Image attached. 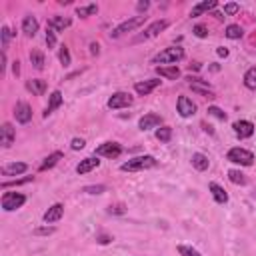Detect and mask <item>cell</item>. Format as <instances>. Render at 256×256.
I'll return each instance as SVG.
<instances>
[{
    "label": "cell",
    "instance_id": "7402d4cb",
    "mask_svg": "<svg viewBox=\"0 0 256 256\" xmlns=\"http://www.w3.org/2000/svg\"><path fill=\"white\" fill-rule=\"evenodd\" d=\"M156 74L160 78H166V80H178L180 78V68L176 64H172V66H156Z\"/></svg>",
    "mask_w": 256,
    "mask_h": 256
},
{
    "label": "cell",
    "instance_id": "2e32d148",
    "mask_svg": "<svg viewBox=\"0 0 256 256\" xmlns=\"http://www.w3.org/2000/svg\"><path fill=\"white\" fill-rule=\"evenodd\" d=\"M14 138H16L14 126H12L10 122H4V124L0 126V144H2V148H10L12 142H14Z\"/></svg>",
    "mask_w": 256,
    "mask_h": 256
},
{
    "label": "cell",
    "instance_id": "ee69618b",
    "mask_svg": "<svg viewBox=\"0 0 256 256\" xmlns=\"http://www.w3.org/2000/svg\"><path fill=\"white\" fill-rule=\"evenodd\" d=\"M108 212L110 214H124L126 212V208H124V204H110V208H108Z\"/></svg>",
    "mask_w": 256,
    "mask_h": 256
},
{
    "label": "cell",
    "instance_id": "5bb4252c",
    "mask_svg": "<svg viewBox=\"0 0 256 256\" xmlns=\"http://www.w3.org/2000/svg\"><path fill=\"white\" fill-rule=\"evenodd\" d=\"M62 216H64V204L56 202V204H52V206L42 214V220H44L46 224H54V222H58Z\"/></svg>",
    "mask_w": 256,
    "mask_h": 256
},
{
    "label": "cell",
    "instance_id": "c3c4849f",
    "mask_svg": "<svg viewBox=\"0 0 256 256\" xmlns=\"http://www.w3.org/2000/svg\"><path fill=\"white\" fill-rule=\"evenodd\" d=\"M216 52H218V56H224V58L228 56V48H224V46H220V48H218Z\"/></svg>",
    "mask_w": 256,
    "mask_h": 256
},
{
    "label": "cell",
    "instance_id": "7c38bea8",
    "mask_svg": "<svg viewBox=\"0 0 256 256\" xmlns=\"http://www.w3.org/2000/svg\"><path fill=\"white\" fill-rule=\"evenodd\" d=\"M168 20H156V22H152L140 36H138V40H148V38H154V36H158L160 32H164L166 28H168Z\"/></svg>",
    "mask_w": 256,
    "mask_h": 256
},
{
    "label": "cell",
    "instance_id": "44dd1931",
    "mask_svg": "<svg viewBox=\"0 0 256 256\" xmlns=\"http://www.w3.org/2000/svg\"><path fill=\"white\" fill-rule=\"evenodd\" d=\"M72 20L68 16H52L48 18V28H52L54 32H64V28H70Z\"/></svg>",
    "mask_w": 256,
    "mask_h": 256
},
{
    "label": "cell",
    "instance_id": "d590c367",
    "mask_svg": "<svg viewBox=\"0 0 256 256\" xmlns=\"http://www.w3.org/2000/svg\"><path fill=\"white\" fill-rule=\"evenodd\" d=\"M14 32H10V28L4 24L2 28H0V36H2V52H6L8 50V42H10V36H12Z\"/></svg>",
    "mask_w": 256,
    "mask_h": 256
},
{
    "label": "cell",
    "instance_id": "d6a6232c",
    "mask_svg": "<svg viewBox=\"0 0 256 256\" xmlns=\"http://www.w3.org/2000/svg\"><path fill=\"white\" fill-rule=\"evenodd\" d=\"M58 60H60V64H62V66H70L72 58H70V50H68V46H66V44H62V46H60V50H58Z\"/></svg>",
    "mask_w": 256,
    "mask_h": 256
},
{
    "label": "cell",
    "instance_id": "7a4b0ae2",
    "mask_svg": "<svg viewBox=\"0 0 256 256\" xmlns=\"http://www.w3.org/2000/svg\"><path fill=\"white\" fill-rule=\"evenodd\" d=\"M184 58V48H180V46H170V48H164L162 52H158L154 58H152V62L154 64H176V62H180Z\"/></svg>",
    "mask_w": 256,
    "mask_h": 256
},
{
    "label": "cell",
    "instance_id": "f1b7e54d",
    "mask_svg": "<svg viewBox=\"0 0 256 256\" xmlns=\"http://www.w3.org/2000/svg\"><path fill=\"white\" fill-rule=\"evenodd\" d=\"M224 34H226V38H230V40H238V38L244 36V30H242L240 24H228Z\"/></svg>",
    "mask_w": 256,
    "mask_h": 256
},
{
    "label": "cell",
    "instance_id": "3957f363",
    "mask_svg": "<svg viewBox=\"0 0 256 256\" xmlns=\"http://www.w3.org/2000/svg\"><path fill=\"white\" fill-rule=\"evenodd\" d=\"M226 160L232 162V164H238V166H252L254 164V154L246 148H240V146H234L226 152Z\"/></svg>",
    "mask_w": 256,
    "mask_h": 256
},
{
    "label": "cell",
    "instance_id": "74e56055",
    "mask_svg": "<svg viewBox=\"0 0 256 256\" xmlns=\"http://www.w3.org/2000/svg\"><path fill=\"white\" fill-rule=\"evenodd\" d=\"M208 114H210V116H214V118H218V120H222V122L228 118V116H226V112H224L222 108H218V106H208Z\"/></svg>",
    "mask_w": 256,
    "mask_h": 256
},
{
    "label": "cell",
    "instance_id": "8fae6325",
    "mask_svg": "<svg viewBox=\"0 0 256 256\" xmlns=\"http://www.w3.org/2000/svg\"><path fill=\"white\" fill-rule=\"evenodd\" d=\"M160 124H162V116L160 114H156V112H148V114H144L140 120H138V128L140 130H152V128H160Z\"/></svg>",
    "mask_w": 256,
    "mask_h": 256
},
{
    "label": "cell",
    "instance_id": "9c48e42d",
    "mask_svg": "<svg viewBox=\"0 0 256 256\" xmlns=\"http://www.w3.org/2000/svg\"><path fill=\"white\" fill-rule=\"evenodd\" d=\"M14 116H16V122L28 124V122L32 120V106H30L28 102H24V100L16 102V106H14Z\"/></svg>",
    "mask_w": 256,
    "mask_h": 256
},
{
    "label": "cell",
    "instance_id": "b9f144b4",
    "mask_svg": "<svg viewBox=\"0 0 256 256\" xmlns=\"http://www.w3.org/2000/svg\"><path fill=\"white\" fill-rule=\"evenodd\" d=\"M104 190H106L104 184H98V186H84V192H88V194H102Z\"/></svg>",
    "mask_w": 256,
    "mask_h": 256
},
{
    "label": "cell",
    "instance_id": "836d02e7",
    "mask_svg": "<svg viewBox=\"0 0 256 256\" xmlns=\"http://www.w3.org/2000/svg\"><path fill=\"white\" fill-rule=\"evenodd\" d=\"M170 138H172V128L170 126H162V128L156 130V140L166 144V142H170Z\"/></svg>",
    "mask_w": 256,
    "mask_h": 256
},
{
    "label": "cell",
    "instance_id": "ab89813d",
    "mask_svg": "<svg viewBox=\"0 0 256 256\" xmlns=\"http://www.w3.org/2000/svg\"><path fill=\"white\" fill-rule=\"evenodd\" d=\"M192 32H194V36H198V38H206V36H208V28H206L204 24H196V26L192 28Z\"/></svg>",
    "mask_w": 256,
    "mask_h": 256
},
{
    "label": "cell",
    "instance_id": "4dcf8cb0",
    "mask_svg": "<svg viewBox=\"0 0 256 256\" xmlns=\"http://www.w3.org/2000/svg\"><path fill=\"white\" fill-rule=\"evenodd\" d=\"M228 180H230L232 184H240V186H244V184L248 182L246 174L240 172V170H228Z\"/></svg>",
    "mask_w": 256,
    "mask_h": 256
},
{
    "label": "cell",
    "instance_id": "4316f807",
    "mask_svg": "<svg viewBox=\"0 0 256 256\" xmlns=\"http://www.w3.org/2000/svg\"><path fill=\"white\" fill-rule=\"evenodd\" d=\"M192 166H194L198 172H204V170H208L210 160H208L206 154H202V152H194V154H192Z\"/></svg>",
    "mask_w": 256,
    "mask_h": 256
},
{
    "label": "cell",
    "instance_id": "ac0fdd59",
    "mask_svg": "<svg viewBox=\"0 0 256 256\" xmlns=\"http://www.w3.org/2000/svg\"><path fill=\"white\" fill-rule=\"evenodd\" d=\"M62 102H64L62 92H60V90H54V92L48 96V106L44 108V118H48L56 108H60V106H62Z\"/></svg>",
    "mask_w": 256,
    "mask_h": 256
},
{
    "label": "cell",
    "instance_id": "ba28073f",
    "mask_svg": "<svg viewBox=\"0 0 256 256\" xmlns=\"http://www.w3.org/2000/svg\"><path fill=\"white\" fill-rule=\"evenodd\" d=\"M188 86L192 88V92H196V94H200V96H204V98H214L216 94H214V90H212V86L206 82V80H200V78H188Z\"/></svg>",
    "mask_w": 256,
    "mask_h": 256
},
{
    "label": "cell",
    "instance_id": "277c9868",
    "mask_svg": "<svg viewBox=\"0 0 256 256\" xmlns=\"http://www.w3.org/2000/svg\"><path fill=\"white\" fill-rule=\"evenodd\" d=\"M24 202H26V196H24L22 192H4V194H2V200H0L4 212L18 210V208L24 206Z\"/></svg>",
    "mask_w": 256,
    "mask_h": 256
},
{
    "label": "cell",
    "instance_id": "603a6c76",
    "mask_svg": "<svg viewBox=\"0 0 256 256\" xmlns=\"http://www.w3.org/2000/svg\"><path fill=\"white\" fill-rule=\"evenodd\" d=\"M208 190H210L212 198L216 200V204H226V202H228V192H226L218 182H210V184H208Z\"/></svg>",
    "mask_w": 256,
    "mask_h": 256
},
{
    "label": "cell",
    "instance_id": "30bf717a",
    "mask_svg": "<svg viewBox=\"0 0 256 256\" xmlns=\"http://www.w3.org/2000/svg\"><path fill=\"white\" fill-rule=\"evenodd\" d=\"M176 110H178V114H180L182 118H190V116L196 114V104H194L188 96H180V98L176 100Z\"/></svg>",
    "mask_w": 256,
    "mask_h": 256
},
{
    "label": "cell",
    "instance_id": "7dc6e473",
    "mask_svg": "<svg viewBox=\"0 0 256 256\" xmlns=\"http://www.w3.org/2000/svg\"><path fill=\"white\" fill-rule=\"evenodd\" d=\"M98 48H100L98 42H90V52H92V54H98V52H100Z\"/></svg>",
    "mask_w": 256,
    "mask_h": 256
},
{
    "label": "cell",
    "instance_id": "484cf974",
    "mask_svg": "<svg viewBox=\"0 0 256 256\" xmlns=\"http://www.w3.org/2000/svg\"><path fill=\"white\" fill-rule=\"evenodd\" d=\"M26 88H28L34 96H42L48 86H46V80H42V78H32V80L26 82Z\"/></svg>",
    "mask_w": 256,
    "mask_h": 256
},
{
    "label": "cell",
    "instance_id": "f6af8a7d",
    "mask_svg": "<svg viewBox=\"0 0 256 256\" xmlns=\"http://www.w3.org/2000/svg\"><path fill=\"white\" fill-rule=\"evenodd\" d=\"M148 8H150V2H138V4H136V10H138V12H146Z\"/></svg>",
    "mask_w": 256,
    "mask_h": 256
},
{
    "label": "cell",
    "instance_id": "e575fe53",
    "mask_svg": "<svg viewBox=\"0 0 256 256\" xmlns=\"http://www.w3.org/2000/svg\"><path fill=\"white\" fill-rule=\"evenodd\" d=\"M32 180H34V176H26V178H16V180L2 182L0 186H2V190H6V188H10V186H22V184H28V182H32Z\"/></svg>",
    "mask_w": 256,
    "mask_h": 256
},
{
    "label": "cell",
    "instance_id": "52a82bcc",
    "mask_svg": "<svg viewBox=\"0 0 256 256\" xmlns=\"http://www.w3.org/2000/svg\"><path fill=\"white\" fill-rule=\"evenodd\" d=\"M122 154V146L118 142H102L96 150H94V156H106L110 160L118 158Z\"/></svg>",
    "mask_w": 256,
    "mask_h": 256
},
{
    "label": "cell",
    "instance_id": "4fadbf2b",
    "mask_svg": "<svg viewBox=\"0 0 256 256\" xmlns=\"http://www.w3.org/2000/svg\"><path fill=\"white\" fill-rule=\"evenodd\" d=\"M232 130L238 138H250L254 134V124L250 120H236L232 124Z\"/></svg>",
    "mask_w": 256,
    "mask_h": 256
},
{
    "label": "cell",
    "instance_id": "1f68e13d",
    "mask_svg": "<svg viewBox=\"0 0 256 256\" xmlns=\"http://www.w3.org/2000/svg\"><path fill=\"white\" fill-rule=\"evenodd\" d=\"M98 12V4H88V6H78L76 8V14L80 18H88V16H94Z\"/></svg>",
    "mask_w": 256,
    "mask_h": 256
},
{
    "label": "cell",
    "instance_id": "e0dca14e",
    "mask_svg": "<svg viewBox=\"0 0 256 256\" xmlns=\"http://www.w3.org/2000/svg\"><path fill=\"white\" fill-rule=\"evenodd\" d=\"M98 166H100L98 156H88V158H84V160H80V162L76 164V172H78L80 176H84V174L92 172V170L98 168Z\"/></svg>",
    "mask_w": 256,
    "mask_h": 256
},
{
    "label": "cell",
    "instance_id": "8992f818",
    "mask_svg": "<svg viewBox=\"0 0 256 256\" xmlns=\"http://www.w3.org/2000/svg\"><path fill=\"white\" fill-rule=\"evenodd\" d=\"M132 102H134V98H132L128 92H114V94L108 98L106 106H108L110 110H118V108H128V106H132Z\"/></svg>",
    "mask_w": 256,
    "mask_h": 256
},
{
    "label": "cell",
    "instance_id": "6da1fadb",
    "mask_svg": "<svg viewBox=\"0 0 256 256\" xmlns=\"http://www.w3.org/2000/svg\"><path fill=\"white\" fill-rule=\"evenodd\" d=\"M158 162L154 156L150 154H142V156H136V158H130L128 162H122L120 164V170L122 172H142V170H148V168H154Z\"/></svg>",
    "mask_w": 256,
    "mask_h": 256
},
{
    "label": "cell",
    "instance_id": "7bdbcfd3",
    "mask_svg": "<svg viewBox=\"0 0 256 256\" xmlns=\"http://www.w3.org/2000/svg\"><path fill=\"white\" fill-rule=\"evenodd\" d=\"M84 146H86L84 138H72V142H70V148H72V150H82Z\"/></svg>",
    "mask_w": 256,
    "mask_h": 256
},
{
    "label": "cell",
    "instance_id": "5b68a950",
    "mask_svg": "<svg viewBox=\"0 0 256 256\" xmlns=\"http://www.w3.org/2000/svg\"><path fill=\"white\" fill-rule=\"evenodd\" d=\"M144 24V16H134V18H128V20H124L122 24H118L112 32H110V38H120V36H124L126 32H134L138 26H142Z\"/></svg>",
    "mask_w": 256,
    "mask_h": 256
},
{
    "label": "cell",
    "instance_id": "f35d334b",
    "mask_svg": "<svg viewBox=\"0 0 256 256\" xmlns=\"http://www.w3.org/2000/svg\"><path fill=\"white\" fill-rule=\"evenodd\" d=\"M238 12H240V4H238V2H226V4H224V14L234 16V14H238Z\"/></svg>",
    "mask_w": 256,
    "mask_h": 256
},
{
    "label": "cell",
    "instance_id": "f546056e",
    "mask_svg": "<svg viewBox=\"0 0 256 256\" xmlns=\"http://www.w3.org/2000/svg\"><path fill=\"white\" fill-rule=\"evenodd\" d=\"M242 80H244V86H246L248 90H256V66L248 68Z\"/></svg>",
    "mask_w": 256,
    "mask_h": 256
},
{
    "label": "cell",
    "instance_id": "d6986e66",
    "mask_svg": "<svg viewBox=\"0 0 256 256\" xmlns=\"http://www.w3.org/2000/svg\"><path fill=\"white\" fill-rule=\"evenodd\" d=\"M26 170H28L26 162H10V164H4L0 168L2 176H18V174H24Z\"/></svg>",
    "mask_w": 256,
    "mask_h": 256
},
{
    "label": "cell",
    "instance_id": "bcb514c9",
    "mask_svg": "<svg viewBox=\"0 0 256 256\" xmlns=\"http://www.w3.org/2000/svg\"><path fill=\"white\" fill-rule=\"evenodd\" d=\"M50 232H54V228H38V230H34V234H50Z\"/></svg>",
    "mask_w": 256,
    "mask_h": 256
},
{
    "label": "cell",
    "instance_id": "60d3db41",
    "mask_svg": "<svg viewBox=\"0 0 256 256\" xmlns=\"http://www.w3.org/2000/svg\"><path fill=\"white\" fill-rule=\"evenodd\" d=\"M46 44H48V48L56 46V32L52 28H46Z\"/></svg>",
    "mask_w": 256,
    "mask_h": 256
},
{
    "label": "cell",
    "instance_id": "681fc988",
    "mask_svg": "<svg viewBox=\"0 0 256 256\" xmlns=\"http://www.w3.org/2000/svg\"><path fill=\"white\" fill-rule=\"evenodd\" d=\"M18 64H20V62H18V60H16V62H14V66H12V72H14V74H16V76H18V74H20V66H18Z\"/></svg>",
    "mask_w": 256,
    "mask_h": 256
},
{
    "label": "cell",
    "instance_id": "d4e9b609",
    "mask_svg": "<svg viewBox=\"0 0 256 256\" xmlns=\"http://www.w3.org/2000/svg\"><path fill=\"white\" fill-rule=\"evenodd\" d=\"M22 32L26 36H36V32H38V20H36V16H32V14L24 16V20H22Z\"/></svg>",
    "mask_w": 256,
    "mask_h": 256
},
{
    "label": "cell",
    "instance_id": "ffe728a7",
    "mask_svg": "<svg viewBox=\"0 0 256 256\" xmlns=\"http://www.w3.org/2000/svg\"><path fill=\"white\" fill-rule=\"evenodd\" d=\"M216 6H218V2H216V0H204V2H198V4H194V6H192L190 16H192V18H198V16H202L204 12L214 10Z\"/></svg>",
    "mask_w": 256,
    "mask_h": 256
},
{
    "label": "cell",
    "instance_id": "83f0119b",
    "mask_svg": "<svg viewBox=\"0 0 256 256\" xmlns=\"http://www.w3.org/2000/svg\"><path fill=\"white\" fill-rule=\"evenodd\" d=\"M28 58H30V62H32V66H34L36 70H42V68H44V64H46L44 54H42L40 50H36V48H32V50H30Z\"/></svg>",
    "mask_w": 256,
    "mask_h": 256
},
{
    "label": "cell",
    "instance_id": "8d00e7d4",
    "mask_svg": "<svg viewBox=\"0 0 256 256\" xmlns=\"http://www.w3.org/2000/svg\"><path fill=\"white\" fill-rule=\"evenodd\" d=\"M176 250H178V254H180V256H202L196 248L186 246V244H178V248H176Z\"/></svg>",
    "mask_w": 256,
    "mask_h": 256
},
{
    "label": "cell",
    "instance_id": "9a60e30c",
    "mask_svg": "<svg viewBox=\"0 0 256 256\" xmlns=\"http://www.w3.org/2000/svg\"><path fill=\"white\" fill-rule=\"evenodd\" d=\"M160 86V80L158 78H148V80H142V82H136L134 84V92L140 94V96H148L152 90H156Z\"/></svg>",
    "mask_w": 256,
    "mask_h": 256
},
{
    "label": "cell",
    "instance_id": "cb8c5ba5",
    "mask_svg": "<svg viewBox=\"0 0 256 256\" xmlns=\"http://www.w3.org/2000/svg\"><path fill=\"white\" fill-rule=\"evenodd\" d=\"M62 158H64V154H62L60 150H56V152H52V154H48V156H46V158L42 160V164L38 166V170H40V172H46V170H50V168H54V166H56V164H58V162H60Z\"/></svg>",
    "mask_w": 256,
    "mask_h": 256
}]
</instances>
